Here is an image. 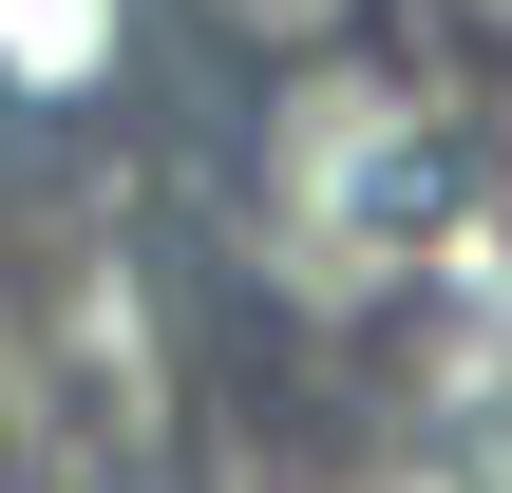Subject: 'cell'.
<instances>
[{"mask_svg":"<svg viewBox=\"0 0 512 493\" xmlns=\"http://www.w3.org/2000/svg\"><path fill=\"white\" fill-rule=\"evenodd\" d=\"M114 76V0H0V95H95Z\"/></svg>","mask_w":512,"mask_h":493,"instance_id":"obj_1","label":"cell"},{"mask_svg":"<svg viewBox=\"0 0 512 493\" xmlns=\"http://www.w3.org/2000/svg\"><path fill=\"white\" fill-rule=\"evenodd\" d=\"M190 19H209V38H247V57H323L361 0H190Z\"/></svg>","mask_w":512,"mask_h":493,"instance_id":"obj_2","label":"cell"},{"mask_svg":"<svg viewBox=\"0 0 512 493\" xmlns=\"http://www.w3.org/2000/svg\"><path fill=\"white\" fill-rule=\"evenodd\" d=\"M437 19H456V38H494V57H512V0H437Z\"/></svg>","mask_w":512,"mask_h":493,"instance_id":"obj_3","label":"cell"}]
</instances>
